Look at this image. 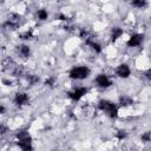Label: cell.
<instances>
[{"instance_id": "obj_9", "label": "cell", "mask_w": 151, "mask_h": 151, "mask_svg": "<svg viewBox=\"0 0 151 151\" xmlns=\"http://www.w3.org/2000/svg\"><path fill=\"white\" fill-rule=\"evenodd\" d=\"M116 74H117L119 78H127V77H130V74H131V70H130L129 65H126V64H120V65L116 68Z\"/></svg>"}, {"instance_id": "obj_22", "label": "cell", "mask_w": 151, "mask_h": 151, "mask_svg": "<svg viewBox=\"0 0 151 151\" xmlns=\"http://www.w3.org/2000/svg\"><path fill=\"white\" fill-rule=\"evenodd\" d=\"M142 140L144 143H149L151 140V133H150V131H146L145 133L142 134Z\"/></svg>"}, {"instance_id": "obj_8", "label": "cell", "mask_w": 151, "mask_h": 151, "mask_svg": "<svg viewBox=\"0 0 151 151\" xmlns=\"http://www.w3.org/2000/svg\"><path fill=\"white\" fill-rule=\"evenodd\" d=\"M96 83H97V85H98L99 87H103V88H106V87L111 86V84H112L111 79H110L106 74H104V73H100V74L97 76Z\"/></svg>"}, {"instance_id": "obj_4", "label": "cell", "mask_w": 151, "mask_h": 151, "mask_svg": "<svg viewBox=\"0 0 151 151\" xmlns=\"http://www.w3.org/2000/svg\"><path fill=\"white\" fill-rule=\"evenodd\" d=\"M88 74H90V68L86 66H76L70 71V77L77 80L85 79L88 77Z\"/></svg>"}, {"instance_id": "obj_5", "label": "cell", "mask_w": 151, "mask_h": 151, "mask_svg": "<svg viewBox=\"0 0 151 151\" xmlns=\"http://www.w3.org/2000/svg\"><path fill=\"white\" fill-rule=\"evenodd\" d=\"M1 66H2L4 72H6L7 74H12V76H13L14 72H15V70H17V67H18V64H17L12 58L7 57V58H5V59L2 60Z\"/></svg>"}, {"instance_id": "obj_19", "label": "cell", "mask_w": 151, "mask_h": 151, "mask_svg": "<svg viewBox=\"0 0 151 151\" xmlns=\"http://www.w3.org/2000/svg\"><path fill=\"white\" fill-rule=\"evenodd\" d=\"M47 17H48V13H47V11H46V9H44V8L38 9V12H37V18H38L39 20L44 21V20H46V19H47Z\"/></svg>"}, {"instance_id": "obj_24", "label": "cell", "mask_w": 151, "mask_h": 151, "mask_svg": "<svg viewBox=\"0 0 151 151\" xmlns=\"http://www.w3.org/2000/svg\"><path fill=\"white\" fill-rule=\"evenodd\" d=\"M55 19H58V20H63V21H67V20H70V19L67 18V15H65V14H63V13H58V14L55 15Z\"/></svg>"}, {"instance_id": "obj_27", "label": "cell", "mask_w": 151, "mask_h": 151, "mask_svg": "<svg viewBox=\"0 0 151 151\" xmlns=\"http://www.w3.org/2000/svg\"><path fill=\"white\" fill-rule=\"evenodd\" d=\"M5 2V0H0V4H4Z\"/></svg>"}, {"instance_id": "obj_21", "label": "cell", "mask_w": 151, "mask_h": 151, "mask_svg": "<svg viewBox=\"0 0 151 151\" xmlns=\"http://www.w3.org/2000/svg\"><path fill=\"white\" fill-rule=\"evenodd\" d=\"M55 83H57V80H55L54 77H48V78L45 80V85L48 86V87H53V86L55 85Z\"/></svg>"}, {"instance_id": "obj_15", "label": "cell", "mask_w": 151, "mask_h": 151, "mask_svg": "<svg viewBox=\"0 0 151 151\" xmlns=\"http://www.w3.org/2000/svg\"><path fill=\"white\" fill-rule=\"evenodd\" d=\"M119 104H120V106H124V107L125 106H131L133 104V99L129 96H122L119 98Z\"/></svg>"}, {"instance_id": "obj_2", "label": "cell", "mask_w": 151, "mask_h": 151, "mask_svg": "<svg viewBox=\"0 0 151 151\" xmlns=\"http://www.w3.org/2000/svg\"><path fill=\"white\" fill-rule=\"evenodd\" d=\"M17 139H18V145L20 146V149H22L25 151L33 149L32 147V138H31V134L28 133V131H26V130L19 131L17 133Z\"/></svg>"}, {"instance_id": "obj_7", "label": "cell", "mask_w": 151, "mask_h": 151, "mask_svg": "<svg viewBox=\"0 0 151 151\" xmlns=\"http://www.w3.org/2000/svg\"><path fill=\"white\" fill-rule=\"evenodd\" d=\"M29 103V97L25 92H18L14 97V104L17 106H24Z\"/></svg>"}, {"instance_id": "obj_25", "label": "cell", "mask_w": 151, "mask_h": 151, "mask_svg": "<svg viewBox=\"0 0 151 151\" xmlns=\"http://www.w3.org/2000/svg\"><path fill=\"white\" fill-rule=\"evenodd\" d=\"M2 83H4L6 86H12V84H13V81H12V80H9V79H4V80H2Z\"/></svg>"}, {"instance_id": "obj_11", "label": "cell", "mask_w": 151, "mask_h": 151, "mask_svg": "<svg viewBox=\"0 0 151 151\" xmlns=\"http://www.w3.org/2000/svg\"><path fill=\"white\" fill-rule=\"evenodd\" d=\"M143 42V35L142 34H132L127 41V46L129 47H136L139 46Z\"/></svg>"}, {"instance_id": "obj_1", "label": "cell", "mask_w": 151, "mask_h": 151, "mask_svg": "<svg viewBox=\"0 0 151 151\" xmlns=\"http://www.w3.org/2000/svg\"><path fill=\"white\" fill-rule=\"evenodd\" d=\"M22 24H24V18L20 14H18V13H9V15L7 18V21L2 25V29L6 31V32L14 31V29L19 28Z\"/></svg>"}, {"instance_id": "obj_16", "label": "cell", "mask_w": 151, "mask_h": 151, "mask_svg": "<svg viewBox=\"0 0 151 151\" xmlns=\"http://www.w3.org/2000/svg\"><path fill=\"white\" fill-rule=\"evenodd\" d=\"M19 38L22 40H31L33 39V31L32 29H26L21 33H19Z\"/></svg>"}, {"instance_id": "obj_6", "label": "cell", "mask_w": 151, "mask_h": 151, "mask_svg": "<svg viewBox=\"0 0 151 151\" xmlns=\"http://www.w3.org/2000/svg\"><path fill=\"white\" fill-rule=\"evenodd\" d=\"M86 93H87V88H86V87H76V88H73L72 91L68 92V97H70L72 100H79V99H81Z\"/></svg>"}, {"instance_id": "obj_17", "label": "cell", "mask_w": 151, "mask_h": 151, "mask_svg": "<svg viewBox=\"0 0 151 151\" xmlns=\"http://www.w3.org/2000/svg\"><path fill=\"white\" fill-rule=\"evenodd\" d=\"M131 5L136 8H145L147 6V0H131Z\"/></svg>"}, {"instance_id": "obj_10", "label": "cell", "mask_w": 151, "mask_h": 151, "mask_svg": "<svg viewBox=\"0 0 151 151\" xmlns=\"http://www.w3.org/2000/svg\"><path fill=\"white\" fill-rule=\"evenodd\" d=\"M15 52H17V54H18L20 58L27 59V58L29 57V54H31V48H29L27 45H19V46H17Z\"/></svg>"}, {"instance_id": "obj_12", "label": "cell", "mask_w": 151, "mask_h": 151, "mask_svg": "<svg viewBox=\"0 0 151 151\" xmlns=\"http://www.w3.org/2000/svg\"><path fill=\"white\" fill-rule=\"evenodd\" d=\"M79 38H80L81 40H84V41H85V44H86L87 41H90V40L94 39V37H93L92 32H91V31H88L87 28H80V29H79Z\"/></svg>"}, {"instance_id": "obj_23", "label": "cell", "mask_w": 151, "mask_h": 151, "mask_svg": "<svg viewBox=\"0 0 151 151\" xmlns=\"http://www.w3.org/2000/svg\"><path fill=\"white\" fill-rule=\"evenodd\" d=\"M7 131H8L7 125H5V124H0V136L6 134V133H7Z\"/></svg>"}, {"instance_id": "obj_3", "label": "cell", "mask_w": 151, "mask_h": 151, "mask_svg": "<svg viewBox=\"0 0 151 151\" xmlns=\"http://www.w3.org/2000/svg\"><path fill=\"white\" fill-rule=\"evenodd\" d=\"M98 107L101 111L106 112L111 118H116L117 114H118V107H117V105L114 103L110 101V100H100L99 104H98Z\"/></svg>"}, {"instance_id": "obj_28", "label": "cell", "mask_w": 151, "mask_h": 151, "mask_svg": "<svg viewBox=\"0 0 151 151\" xmlns=\"http://www.w3.org/2000/svg\"><path fill=\"white\" fill-rule=\"evenodd\" d=\"M123 1H129V0H123Z\"/></svg>"}, {"instance_id": "obj_13", "label": "cell", "mask_w": 151, "mask_h": 151, "mask_svg": "<svg viewBox=\"0 0 151 151\" xmlns=\"http://www.w3.org/2000/svg\"><path fill=\"white\" fill-rule=\"evenodd\" d=\"M86 45H88L90 47H91V50L92 51H94L96 53H100L101 52V46H100V44L96 40V39H92V40H90V41H87L86 42Z\"/></svg>"}, {"instance_id": "obj_26", "label": "cell", "mask_w": 151, "mask_h": 151, "mask_svg": "<svg viewBox=\"0 0 151 151\" xmlns=\"http://www.w3.org/2000/svg\"><path fill=\"white\" fill-rule=\"evenodd\" d=\"M5 111H6L5 106H4L2 104H0V114H4V113H5Z\"/></svg>"}, {"instance_id": "obj_20", "label": "cell", "mask_w": 151, "mask_h": 151, "mask_svg": "<svg viewBox=\"0 0 151 151\" xmlns=\"http://www.w3.org/2000/svg\"><path fill=\"white\" fill-rule=\"evenodd\" d=\"M116 137H117L119 140H123V139H125V138L127 137V133H126L125 130H118V131L116 132Z\"/></svg>"}, {"instance_id": "obj_18", "label": "cell", "mask_w": 151, "mask_h": 151, "mask_svg": "<svg viewBox=\"0 0 151 151\" xmlns=\"http://www.w3.org/2000/svg\"><path fill=\"white\" fill-rule=\"evenodd\" d=\"M25 78H26V80H27V83H28L29 85H34V84H37V83L39 81V77H38V76H35V74L26 73Z\"/></svg>"}, {"instance_id": "obj_14", "label": "cell", "mask_w": 151, "mask_h": 151, "mask_svg": "<svg viewBox=\"0 0 151 151\" xmlns=\"http://www.w3.org/2000/svg\"><path fill=\"white\" fill-rule=\"evenodd\" d=\"M122 35H123V29L120 27H113L111 29V39H112V41H116Z\"/></svg>"}]
</instances>
